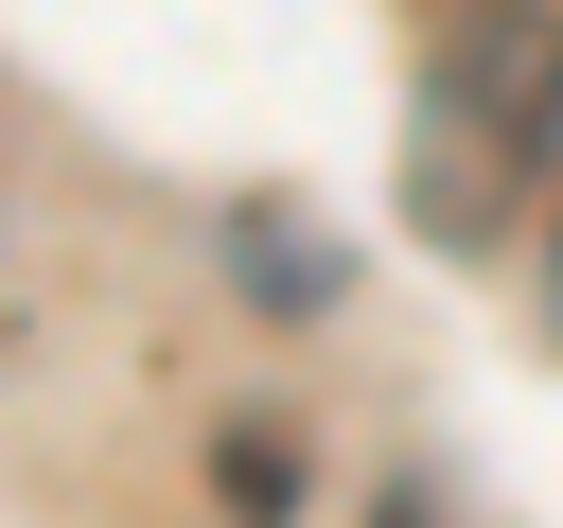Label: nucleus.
Segmentation results:
<instances>
[{
    "label": "nucleus",
    "instance_id": "2",
    "mask_svg": "<svg viewBox=\"0 0 563 528\" xmlns=\"http://www.w3.org/2000/svg\"><path fill=\"white\" fill-rule=\"evenodd\" d=\"M211 475H229V528H282V510H299V440H282V422H229Z\"/></svg>",
    "mask_w": 563,
    "mask_h": 528
},
{
    "label": "nucleus",
    "instance_id": "1",
    "mask_svg": "<svg viewBox=\"0 0 563 528\" xmlns=\"http://www.w3.org/2000/svg\"><path fill=\"white\" fill-rule=\"evenodd\" d=\"M545 141H563V18L545 0H457L422 88H405V229L475 264L493 229H528L563 194Z\"/></svg>",
    "mask_w": 563,
    "mask_h": 528
},
{
    "label": "nucleus",
    "instance_id": "3",
    "mask_svg": "<svg viewBox=\"0 0 563 528\" xmlns=\"http://www.w3.org/2000/svg\"><path fill=\"white\" fill-rule=\"evenodd\" d=\"M545 317H563V229H545Z\"/></svg>",
    "mask_w": 563,
    "mask_h": 528
}]
</instances>
